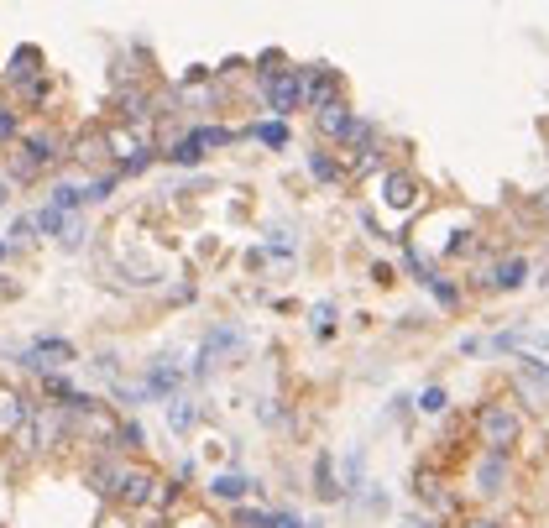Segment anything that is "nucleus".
Instances as JSON below:
<instances>
[{
	"mask_svg": "<svg viewBox=\"0 0 549 528\" xmlns=\"http://www.w3.org/2000/svg\"><path fill=\"white\" fill-rule=\"evenodd\" d=\"M471 429H476V445L487 455H513V445L523 440V419H518L513 403H482Z\"/></svg>",
	"mask_w": 549,
	"mask_h": 528,
	"instance_id": "nucleus-1",
	"label": "nucleus"
},
{
	"mask_svg": "<svg viewBox=\"0 0 549 528\" xmlns=\"http://www.w3.org/2000/svg\"><path fill=\"white\" fill-rule=\"evenodd\" d=\"M262 100L272 110V121H288L293 110H304V68H278V74H267Z\"/></svg>",
	"mask_w": 549,
	"mask_h": 528,
	"instance_id": "nucleus-2",
	"label": "nucleus"
},
{
	"mask_svg": "<svg viewBox=\"0 0 549 528\" xmlns=\"http://www.w3.org/2000/svg\"><path fill=\"white\" fill-rule=\"evenodd\" d=\"M105 152H110V157H121V168H126V173H142V168L152 163V142H147V131H142V126H126V121L105 131Z\"/></svg>",
	"mask_w": 549,
	"mask_h": 528,
	"instance_id": "nucleus-3",
	"label": "nucleus"
},
{
	"mask_svg": "<svg viewBox=\"0 0 549 528\" xmlns=\"http://www.w3.org/2000/svg\"><path fill=\"white\" fill-rule=\"evenodd\" d=\"M513 387H518V398L529 403L534 413H544V408H549V361L518 356V361H513Z\"/></svg>",
	"mask_w": 549,
	"mask_h": 528,
	"instance_id": "nucleus-4",
	"label": "nucleus"
},
{
	"mask_svg": "<svg viewBox=\"0 0 549 528\" xmlns=\"http://www.w3.org/2000/svg\"><path fill=\"white\" fill-rule=\"evenodd\" d=\"M68 361H74V346H68L63 335H42V340H32V346L21 351V366H27V372H42V377H53Z\"/></svg>",
	"mask_w": 549,
	"mask_h": 528,
	"instance_id": "nucleus-5",
	"label": "nucleus"
},
{
	"mask_svg": "<svg viewBox=\"0 0 549 528\" xmlns=\"http://www.w3.org/2000/svg\"><path fill=\"white\" fill-rule=\"evenodd\" d=\"M335 100H346L340 95V74L330 63H314V68H304V110H325V105H335Z\"/></svg>",
	"mask_w": 549,
	"mask_h": 528,
	"instance_id": "nucleus-6",
	"label": "nucleus"
},
{
	"mask_svg": "<svg viewBox=\"0 0 549 528\" xmlns=\"http://www.w3.org/2000/svg\"><path fill=\"white\" fill-rule=\"evenodd\" d=\"M53 157H58V142H53V136H27V142L16 147V163H11V178H21V183H27V178H37L42 168H48Z\"/></svg>",
	"mask_w": 549,
	"mask_h": 528,
	"instance_id": "nucleus-7",
	"label": "nucleus"
},
{
	"mask_svg": "<svg viewBox=\"0 0 549 528\" xmlns=\"http://www.w3.org/2000/svg\"><path fill=\"white\" fill-rule=\"evenodd\" d=\"M508 481H513V461H508V455H476V466H471V487L476 492H482V497H497L502 487H508Z\"/></svg>",
	"mask_w": 549,
	"mask_h": 528,
	"instance_id": "nucleus-8",
	"label": "nucleus"
},
{
	"mask_svg": "<svg viewBox=\"0 0 549 528\" xmlns=\"http://www.w3.org/2000/svg\"><path fill=\"white\" fill-rule=\"evenodd\" d=\"M351 126H356V110H351L346 100H335V105H325V110L314 116V131L325 136V142H335V147L351 142Z\"/></svg>",
	"mask_w": 549,
	"mask_h": 528,
	"instance_id": "nucleus-9",
	"label": "nucleus"
},
{
	"mask_svg": "<svg viewBox=\"0 0 549 528\" xmlns=\"http://www.w3.org/2000/svg\"><path fill=\"white\" fill-rule=\"evenodd\" d=\"M27 419H32V403L21 398L11 382H0V440H16V434L27 429Z\"/></svg>",
	"mask_w": 549,
	"mask_h": 528,
	"instance_id": "nucleus-10",
	"label": "nucleus"
},
{
	"mask_svg": "<svg viewBox=\"0 0 549 528\" xmlns=\"http://www.w3.org/2000/svg\"><path fill=\"white\" fill-rule=\"evenodd\" d=\"M157 497V476L152 471H131L121 476V487H116V502H126V508H147V502Z\"/></svg>",
	"mask_w": 549,
	"mask_h": 528,
	"instance_id": "nucleus-11",
	"label": "nucleus"
},
{
	"mask_svg": "<svg viewBox=\"0 0 549 528\" xmlns=\"http://www.w3.org/2000/svg\"><path fill=\"white\" fill-rule=\"evenodd\" d=\"M178 382H183V366L163 356V361L147 366V382L142 387H147V398H178Z\"/></svg>",
	"mask_w": 549,
	"mask_h": 528,
	"instance_id": "nucleus-12",
	"label": "nucleus"
},
{
	"mask_svg": "<svg viewBox=\"0 0 549 528\" xmlns=\"http://www.w3.org/2000/svg\"><path fill=\"white\" fill-rule=\"evenodd\" d=\"M210 502H225V508H241V502L251 497V481L241 476V471H220V476H210Z\"/></svg>",
	"mask_w": 549,
	"mask_h": 528,
	"instance_id": "nucleus-13",
	"label": "nucleus"
},
{
	"mask_svg": "<svg viewBox=\"0 0 549 528\" xmlns=\"http://www.w3.org/2000/svg\"><path fill=\"white\" fill-rule=\"evenodd\" d=\"M314 497L319 502H340V497H346V487H340V476H335V455L330 450L314 455Z\"/></svg>",
	"mask_w": 549,
	"mask_h": 528,
	"instance_id": "nucleus-14",
	"label": "nucleus"
},
{
	"mask_svg": "<svg viewBox=\"0 0 549 528\" xmlns=\"http://www.w3.org/2000/svg\"><path fill=\"white\" fill-rule=\"evenodd\" d=\"M382 199L393 204V210H408V204L419 199V183L408 178V173H387V178H382Z\"/></svg>",
	"mask_w": 549,
	"mask_h": 528,
	"instance_id": "nucleus-15",
	"label": "nucleus"
},
{
	"mask_svg": "<svg viewBox=\"0 0 549 528\" xmlns=\"http://www.w3.org/2000/svg\"><path fill=\"white\" fill-rule=\"evenodd\" d=\"M37 63H42V53H37V48H16V53H11V63H6V79H11V84H37V74H42Z\"/></svg>",
	"mask_w": 549,
	"mask_h": 528,
	"instance_id": "nucleus-16",
	"label": "nucleus"
},
{
	"mask_svg": "<svg viewBox=\"0 0 549 528\" xmlns=\"http://www.w3.org/2000/svg\"><path fill=\"white\" fill-rule=\"evenodd\" d=\"M523 278H529V262L523 257H502L497 267H492V288H502V293H513V288H523Z\"/></svg>",
	"mask_w": 549,
	"mask_h": 528,
	"instance_id": "nucleus-17",
	"label": "nucleus"
},
{
	"mask_svg": "<svg viewBox=\"0 0 549 528\" xmlns=\"http://www.w3.org/2000/svg\"><path fill=\"white\" fill-rule=\"evenodd\" d=\"M309 173L319 183H346V163H335L330 152H309Z\"/></svg>",
	"mask_w": 549,
	"mask_h": 528,
	"instance_id": "nucleus-18",
	"label": "nucleus"
},
{
	"mask_svg": "<svg viewBox=\"0 0 549 528\" xmlns=\"http://www.w3.org/2000/svg\"><path fill=\"white\" fill-rule=\"evenodd\" d=\"M251 136H257L262 147L283 152V147H288V121H257V126H251Z\"/></svg>",
	"mask_w": 549,
	"mask_h": 528,
	"instance_id": "nucleus-19",
	"label": "nucleus"
},
{
	"mask_svg": "<svg viewBox=\"0 0 549 528\" xmlns=\"http://www.w3.org/2000/svg\"><path fill=\"white\" fill-rule=\"evenodd\" d=\"M194 419H199V408H194L189 398H168V424H173V434H189Z\"/></svg>",
	"mask_w": 549,
	"mask_h": 528,
	"instance_id": "nucleus-20",
	"label": "nucleus"
},
{
	"mask_svg": "<svg viewBox=\"0 0 549 528\" xmlns=\"http://www.w3.org/2000/svg\"><path fill=\"white\" fill-rule=\"evenodd\" d=\"M445 403H450V398H445V387H440V382H429L424 393L414 398V408H419V413H429V419H434V413H445Z\"/></svg>",
	"mask_w": 549,
	"mask_h": 528,
	"instance_id": "nucleus-21",
	"label": "nucleus"
},
{
	"mask_svg": "<svg viewBox=\"0 0 549 528\" xmlns=\"http://www.w3.org/2000/svg\"><path fill=\"white\" fill-rule=\"evenodd\" d=\"M79 204H84V189H79V183H58V189H53V210L74 215Z\"/></svg>",
	"mask_w": 549,
	"mask_h": 528,
	"instance_id": "nucleus-22",
	"label": "nucleus"
},
{
	"mask_svg": "<svg viewBox=\"0 0 549 528\" xmlns=\"http://www.w3.org/2000/svg\"><path fill=\"white\" fill-rule=\"evenodd\" d=\"M403 267H408V272H414V283H424V288H429L434 278H440V272H434V267H429V262L419 257V251H414V246H403Z\"/></svg>",
	"mask_w": 549,
	"mask_h": 528,
	"instance_id": "nucleus-23",
	"label": "nucleus"
},
{
	"mask_svg": "<svg viewBox=\"0 0 549 528\" xmlns=\"http://www.w3.org/2000/svg\"><path fill=\"white\" fill-rule=\"evenodd\" d=\"M32 220H37V231H48V236H63V231H68V215H63V210H53V204H42V210H37Z\"/></svg>",
	"mask_w": 549,
	"mask_h": 528,
	"instance_id": "nucleus-24",
	"label": "nucleus"
},
{
	"mask_svg": "<svg viewBox=\"0 0 549 528\" xmlns=\"http://www.w3.org/2000/svg\"><path fill=\"white\" fill-rule=\"evenodd\" d=\"M309 325H314V335H319V340H330V335H335V304H330V298H325V304H314Z\"/></svg>",
	"mask_w": 549,
	"mask_h": 528,
	"instance_id": "nucleus-25",
	"label": "nucleus"
},
{
	"mask_svg": "<svg viewBox=\"0 0 549 528\" xmlns=\"http://www.w3.org/2000/svg\"><path fill=\"white\" fill-rule=\"evenodd\" d=\"M37 241V220L32 215H21L16 225H11V236H6V246H32Z\"/></svg>",
	"mask_w": 549,
	"mask_h": 528,
	"instance_id": "nucleus-26",
	"label": "nucleus"
},
{
	"mask_svg": "<svg viewBox=\"0 0 549 528\" xmlns=\"http://www.w3.org/2000/svg\"><path fill=\"white\" fill-rule=\"evenodd\" d=\"M429 293H434V304H440V309H455V304H461V288L445 283V278H434V283H429Z\"/></svg>",
	"mask_w": 549,
	"mask_h": 528,
	"instance_id": "nucleus-27",
	"label": "nucleus"
},
{
	"mask_svg": "<svg viewBox=\"0 0 549 528\" xmlns=\"http://www.w3.org/2000/svg\"><path fill=\"white\" fill-rule=\"evenodd\" d=\"M116 440H121V450H142V445H147V434H142V424H121V429H116Z\"/></svg>",
	"mask_w": 549,
	"mask_h": 528,
	"instance_id": "nucleus-28",
	"label": "nucleus"
},
{
	"mask_svg": "<svg viewBox=\"0 0 549 528\" xmlns=\"http://www.w3.org/2000/svg\"><path fill=\"white\" fill-rule=\"evenodd\" d=\"M523 346H529V356H549V330H523Z\"/></svg>",
	"mask_w": 549,
	"mask_h": 528,
	"instance_id": "nucleus-29",
	"label": "nucleus"
},
{
	"mask_svg": "<svg viewBox=\"0 0 549 528\" xmlns=\"http://www.w3.org/2000/svg\"><path fill=\"white\" fill-rule=\"evenodd\" d=\"M492 351H523V330H502V335H492Z\"/></svg>",
	"mask_w": 549,
	"mask_h": 528,
	"instance_id": "nucleus-30",
	"label": "nucleus"
},
{
	"mask_svg": "<svg viewBox=\"0 0 549 528\" xmlns=\"http://www.w3.org/2000/svg\"><path fill=\"white\" fill-rule=\"evenodd\" d=\"M11 136H16V110L0 105V142H11Z\"/></svg>",
	"mask_w": 549,
	"mask_h": 528,
	"instance_id": "nucleus-31",
	"label": "nucleus"
},
{
	"mask_svg": "<svg viewBox=\"0 0 549 528\" xmlns=\"http://www.w3.org/2000/svg\"><path fill=\"white\" fill-rule=\"evenodd\" d=\"M272 528H314V523H299L293 513H272Z\"/></svg>",
	"mask_w": 549,
	"mask_h": 528,
	"instance_id": "nucleus-32",
	"label": "nucleus"
},
{
	"mask_svg": "<svg viewBox=\"0 0 549 528\" xmlns=\"http://www.w3.org/2000/svg\"><path fill=\"white\" fill-rule=\"evenodd\" d=\"M272 251H278V257H288V251H293V241H288L283 231H272Z\"/></svg>",
	"mask_w": 549,
	"mask_h": 528,
	"instance_id": "nucleus-33",
	"label": "nucleus"
},
{
	"mask_svg": "<svg viewBox=\"0 0 549 528\" xmlns=\"http://www.w3.org/2000/svg\"><path fill=\"white\" fill-rule=\"evenodd\" d=\"M534 210H539V220H549V189H544V194L534 199Z\"/></svg>",
	"mask_w": 549,
	"mask_h": 528,
	"instance_id": "nucleus-34",
	"label": "nucleus"
},
{
	"mask_svg": "<svg viewBox=\"0 0 549 528\" xmlns=\"http://www.w3.org/2000/svg\"><path fill=\"white\" fill-rule=\"evenodd\" d=\"M6 199H11V183H6V178H0V204H6Z\"/></svg>",
	"mask_w": 549,
	"mask_h": 528,
	"instance_id": "nucleus-35",
	"label": "nucleus"
},
{
	"mask_svg": "<svg viewBox=\"0 0 549 528\" xmlns=\"http://www.w3.org/2000/svg\"><path fill=\"white\" fill-rule=\"evenodd\" d=\"M466 528H497L492 518H476V523H466Z\"/></svg>",
	"mask_w": 549,
	"mask_h": 528,
	"instance_id": "nucleus-36",
	"label": "nucleus"
},
{
	"mask_svg": "<svg viewBox=\"0 0 549 528\" xmlns=\"http://www.w3.org/2000/svg\"><path fill=\"white\" fill-rule=\"evenodd\" d=\"M11 293H16V288H11V283H0V298H11Z\"/></svg>",
	"mask_w": 549,
	"mask_h": 528,
	"instance_id": "nucleus-37",
	"label": "nucleus"
},
{
	"mask_svg": "<svg viewBox=\"0 0 549 528\" xmlns=\"http://www.w3.org/2000/svg\"><path fill=\"white\" fill-rule=\"evenodd\" d=\"M0 257H6V241H0Z\"/></svg>",
	"mask_w": 549,
	"mask_h": 528,
	"instance_id": "nucleus-38",
	"label": "nucleus"
},
{
	"mask_svg": "<svg viewBox=\"0 0 549 528\" xmlns=\"http://www.w3.org/2000/svg\"><path fill=\"white\" fill-rule=\"evenodd\" d=\"M314 528H319V523H314Z\"/></svg>",
	"mask_w": 549,
	"mask_h": 528,
	"instance_id": "nucleus-39",
	"label": "nucleus"
}]
</instances>
